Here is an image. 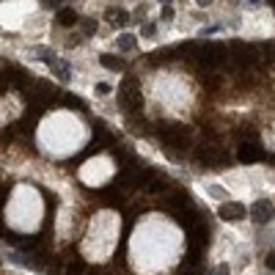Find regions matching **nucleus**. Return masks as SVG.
<instances>
[{
  "mask_svg": "<svg viewBox=\"0 0 275 275\" xmlns=\"http://www.w3.org/2000/svg\"><path fill=\"white\" fill-rule=\"evenodd\" d=\"M110 91H113V85L110 82H96V94H102V96H108Z\"/></svg>",
  "mask_w": 275,
  "mask_h": 275,
  "instance_id": "17",
  "label": "nucleus"
},
{
  "mask_svg": "<svg viewBox=\"0 0 275 275\" xmlns=\"http://www.w3.org/2000/svg\"><path fill=\"white\" fill-rule=\"evenodd\" d=\"M82 33H85V36H94L96 33V20H82Z\"/></svg>",
  "mask_w": 275,
  "mask_h": 275,
  "instance_id": "15",
  "label": "nucleus"
},
{
  "mask_svg": "<svg viewBox=\"0 0 275 275\" xmlns=\"http://www.w3.org/2000/svg\"><path fill=\"white\" fill-rule=\"evenodd\" d=\"M99 63H102L105 69H110V72H121L124 69V61L118 58V55H110V53H102L99 55Z\"/></svg>",
  "mask_w": 275,
  "mask_h": 275,
  "instance_id": "8",
  "label": "nucleus"
},
{
  "mask_svg": "<svg viewBox=\"0 0 275 275\" xmlns=\"http://www.w3.org/2000/svg\"><path fill=\"white\" fill-rule=\"evenodd\" d=\"M273 218H275V206H273V201L259 198L253 206H250V220H253L256 226H264V223H270Z\"/></svg>",
  "mask_w": 275,
  "mask_h": 275,
  "instance_id": "3",
  "label": "nucleus"
},
{
  "mask_svg": "<svg viewBox=\"0 0 275 275\" xmlns=\"http://www.w3.org/2000/svg\"><path fill=\"white\" fill-rule=\"evenodd\" d=\"M82 273H85V264H82L80 259H72V261H69L66 275H82Z\"/></svg>",
  "mask_w": 275,
  "mask_h": 275,
  "instance_id": "12",
  "label": "nucleus"
},
{
  "mask_svg": "<svg viewBox=\"0 0 275 275\" xmlns=\"http://www.w3.org/2000/svg\"><path fill=\"white\" fill-rule=\"evenodd\" d=\"M250 3H261V0H250Z\"/></svg>",
  "mask_w": 275,
  "mask_h": 275,
  "instance_id": "27",
  "label": "nucleus"
},
{
  "mask_svg": "<svg viewBox=\"0 0 275 275\" xmlns=\"http://www.w3.org/2000/svg\"><path fill=\"white\" fill-rule=\"evenodd\" d=\"M261 53H264L270 61H273V58H275V44H273V41H270V44H261Z\"/></svg>",
  "mask_w": 275,
  "mask_h": 275,
  "instance_id": "19",
  "label": "nucleus"
},
{
  "mask_svg": "<svg viewBox=\"0 0 275 275\" xmlns=\"http://www.w3.org/2000/svg\"><path fill=\"white\" fill-rule=\"evenodd\" d=\"M218 215H220L223 220H228V223H234V220L248 218V209H245L242 204H234V201H226V204H220Z\"/></svg>",
  "mask_w": 275,
  "mask_h": 275,
  "instance_id": "5",
  "label": "nucleus"
},
{
  "mask_svg": "<svg viewBox=\"0 0 275 275\" xmlns=\"http://www.w3.org/2000/svg\"><path fill=\"white\" fill-rule=\"evenodd\" d=\"M163 20H165V22L173 20V8H171V6H165V8H163Z\"/></svg>",
  "mask_w": 275,
  "mask_h": 275,
  "instance_id": "21",
  "label": "nucleus"
},
{
  "mask_svg": "<svg viewBox=\"0 0 275 275\" xmlns=\"http://www.w3.org/2000/svg\"><path fill=\"white\" fill-rule=\"evenodd\" d=\"M135 44H138V36H132V33H121V36H118V47H121V50H135Z\"/></svg>",
  "mask_w": 275,
  "mask_h": 275,
  "instance_id": "11",
  "label": "nucleus"
},
{
  "mask_svg": "<svg viewBox=\"0 0 275 275\" xmlns=\"http://www.w3.org/2000/svg\"><path fill=\"white\" fill-rule=\"evenodd\" d=\"M215 275H228V267H226V264H220V267L215 270Z\"/></svg>",
  "mask_w": 275,
  "mask_h": 275,
  "instance_id": "25",
  "label": "nucleus"
},
{
  "mask_svg": "<svg viewBox=\"0 0 275 275\" xmlns=\"http://www.w3.org/2000/svg\"><path fill=\"white\" fill-rule=\"evenodd\" d=\"M77 22H80V17H77L75 8H61V11H58V25L72 28V25H77Z\"/></svg>",
  "mask_w": 275,
  "mask_h": 275,
  "instance_id": "9",
  "label": "nucleus"
},
{
  "mask_svg": "<svg viewBox=\"0 0 275 275\" xmlns=\"http://www.w3.org/2000/svg\"><path fill=\"white\" fill-rule=\"evenodd\" d=\"M264 267H267V270H273V273H275V250H270V253L264 256Z\"/></svg>",
  "mask_w": 275,
  "mask_h": 275,
  "instance_id": "18",
  "label": "nucleus"
},
{
  "mask_svg": "<svg viewBox=\"0 0 275 275\" xmlns=\"http://www.w3.org/2000/svg\"><path fill=\"white\" fill-rule=\"evenodd\" d=\"M58 3H61V0H41V6H47V8H55Z\"/></svg>",
  "mask_w": 275,
  "mask_h": 275,
  "instance_id": "23",
  "label": "nucleus"
},
{
  "mask_svg": "<svg viewBox=\"0 0 275 275\" xmlns=\"http://www.w3.org/2000/svg\"><path fill=\"white\" fill-rule=\"evenodd\" d=\"M140 105H143V99H140L138 88H132V91H121V108L127 110V113H132V110H140Z\"/></svg>",
  "mask_w": 275,
  "mask_h": 275,
  "instance_id": "6",
  "label": "nucleus"
},
{
  "mask_svg": "<svg viewBox=\"0 0 275 275\" xmlns=\"http://www.w3.org/2000/svg\"><path fill=\"white\" fill-rule=\"evenodd\" d=\"M55 75L61 77V80H69V66H66V63H61V66H55Z\"/></svg>",
  "mask_w": 275,
  "mask_h": 275,
  "instance_id": "20",
  "label": "nucleus"
},
{
  "mask_svg": "<svg viewBox=\"0 0 275 275\" xmlns=\"http://www.w3.org/2000/svg\"><path fill=\"white\" fill-rule=\"evenodd\" d=\"M195 160H198L201 165H220L226 163V157H223V151H220L218 143H206L198 149V154H195Z\"/></svg>",
  "mask_w": 275,
  "mask_h": 275,
  "instance_id": "4",
  "label": "nucleus"
},
{
  "mask_svg": "<svg viewBox=\"0 0 275 275\" xmlns=\"http://www.w3.org/2000/svg\"><path fill=\"white\" fill-rule=\"evenodd\" d=\"M154 30H157V25H154V22H149V25L143 28V36H154Z\"/></svg>",
  "mask_w": 275,
  "mask_h": 275,
  "instance_id": "22",
  "label": "nucleus"
},
{
  "mask_svg": "<svg viewBox=\"0 0 275 275\" xmlns=\"http://www.w3.org/2000/svg\"><path fill=\"white\" fill-rule=\"evenodd\" d=\"M163 187H165V182H163V179H151L146 190H149V192H160V190H163Z\"/></svg>",
  "mask_w": 275,
  "mask_h": 275,
  "instance_id": "16",
  "label": "nucleus"
},
{
  "mask_svg": "<svg viewBox=\"0 0 275 275\" xmlns=\"http://www.w3.org/2000/svg\"><path fill=\"white\" fill-rule=\"evenodd\" d=\"M113 25H127L130 22V14L124 11V8H108V14H105Z\"/></svg>",
  "mask_w": 275,
  "mask_h": 275,
  "instance_id": "10",
  "label": "nucleus"
},
{
  "mask_svg": "<svg viewBox=\"0 0 275 275\" xmlns=\"http://www.w3.org/2000/svg\"><path fill=\"white\" fill-rule=\"evenodd\" d=\"M209 3H212V0H198V6H209Z\"/></svg>",
  "mask_w": 275,
  "mask_h": 275,
  "instance_id": "26",
  "label": "nucleus"
},
{
  "mask_svg": "<svg viewBox=\"0 0 275 275\" xmlns=\"http://www.w3.org/2000/svg\"><path fill=\"white\" fill-rule=\"evenodd\" d=\"M160 130L157 135L163 138L165 146H171V149H187V143H190V127H182V124H157Z\"/></svg>",
  "mask_w": 275,
  "mask_h": 275,
  "instance_id": "1",
  "label": "nucleus"
},
{
  "mask_svg": "<svg viewBox=\"0 0 275 275\" xmlns=\"http://www.w3.org/2000/svg\"><path fill=\"white\" fill-rule=\"evenodd\" d=\"M163 3H171V0H163Z\"/></svg>",
  "mask_w": 275,
  "mask_h": 275,
  "instance_id": "28",
  "label": "nucleus"
},
{
  "mask_svg": "<svg viewBox=\"0 0 275 275\" xmlns=\"http://www.w3.org/2000/svg\"><path fill=\"white\" fill-rule=\"evenodd\" d=\"M237 157H240L242 163H256V160H261L264 154L259 151V146H256V143H240V151H237Z\"/></svg>",
  "mask_w": 275,
  "mask_h": 275,
  "instance_id": "7",
  "label": "nucleus"
},
{
  "mask_svg": "<svg viewBox=\"0 0 275 275\" xmlns=\"http://www.w3.org/2000/svg\"><path fill=\"white\" fill-rule=\"evenodd\" d=\"M36 55H39V58H44V63L55 66V53L50 47H36Z\"/></svg>",
  "mask_w": 275,
  "mask_h": 275,
  "instance_id": "13",
  "label": "nucleus"
},
{
  "mask_svg": "<svg viewBox=\"0 0 275 275\" xmlns=\"http://www.w3.org/2000/svg\"><path fill=\"white\" fill-rule=\"evenodd\" d=\"M218 85H220V75H212V72H209V75H204V88L215 91Z\"/></svg>",
  "mask_w": 275,
  "mask_h": 275,
  "instance_id": "14",
  "label": "nucleus"
},
{
  "mask_svg": "<svg viewBox=\"0 0 275 275\" xmlns=\"http://www.w3.org/2000/svg\"><path fill=\"white\" fill-rule=\"evenodd\" d=\"M259 50L256 47H250V44H242V41H234L231 44V58H234V63L237 66H242V69H248V66H253L256 61H259Z\"/></svg>",
  "mask_w": 275,
  "mask_h": 275,
  "instance_id": "2",
  "label": "nucleus"
},
{
  "mask_svg": "<svg viewBox=\"0 0 275 275\" xmlns=\"http://www.w3.org/2000/svg\"><path fill=\"white\" fill-rule=\"evenodd\" d=\"M77 44H80V36H72V39L66 41V47H77Z\"/></svg>",
  "mask_w": 275,
  "mask_h": 275,
  "instance_id": "24",
  "label": "nucleus"
}]
</instances>
